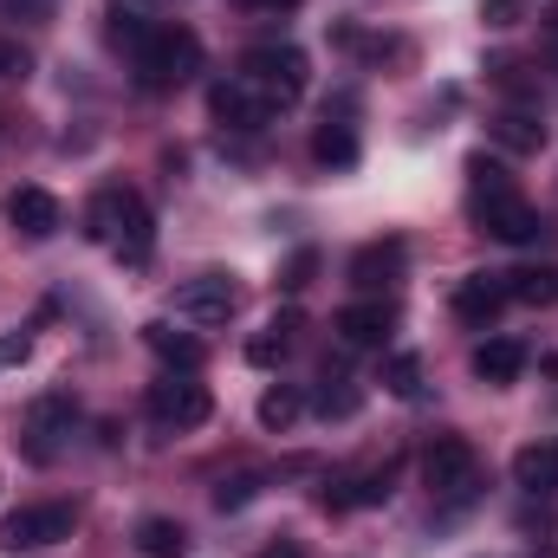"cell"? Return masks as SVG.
Wrapping results in <instances>:
<instances>
[{
    "label": "cell",
    "mask_w": 558,
    "mask_h": 558,
    "mask_svg": "<svg viewBox=\"0 0 558 558\" xmlns=\"http://www.w3.org/2000/svg\"><path fill=\"white\" fill-rule=\"evenodd\" d=\"M208 416H215V397H208L189 371H182V377L169 371L162 384H149V422H156V428H202Z\"/></svg>",
    "instance_id": "6"
},
{
    "label": "cell",
    "mask_w": 558,
    "mask_h": 558,
    "mask_svg": "<svg viewBox=\"0 0 558 558\" xmlns=\"http://www.w3.org/2000/svg\"><path fill=\"white\" fill-rule=\"evenodd\" d=\"M0 13H7V20H33V26H39V20H52V13H59V0H0Z\"/></svg>",
    "instance_id": "30"
},
{
    "label": "cell",
    "mask_w": 558,
    "mask_h": 558,
    "mask_svg": "<svg viewBox=\"0 0 558 558\" xmlns=\"http://www.w3.org/2000/svg\"><path fill=\"white\" fill-rule=\"evenodd\" d=\"M26 351H33V338H26V331H0V371H7V364H20Z\"/></svg>",
    "instance_id": "32"
},
{
    "label": "cell",
    "mask_w": 558,
    "mask_h": 558,
    "mask_svg": "<svg viewBox=\"0 0 558 558\" xmlns=\"http://www.w3.org/2000/svg\"><path fill=\"white\" fill-rule=\"evenodd\" d=\"M513 487H526V494H553L558 487V441H526V448L513 454Z\"/></svg>",
    "instance_id": "17"
},
{
    "label": "cell",
    "mask_w": 558,
    "mask_h": 558,
    "mask_svg": "<svg viewBox=\"0 0 558 558\" xmlns=\"http://www.w3.org/2000/svg\"><path fill=\"white\" fill-rule=\"evenodd\" d=\"M357 403H364V390H357L351 377H325V390H318V416H325V422L357 416Z\"/></svg>",
    "instance_id": "26"
},
{
    "label": "cell",
    "mask_w": 558,
    "mask_h": 558,
    "mask_svg": "<svg viewBox=\"0 0 558 558\" xmlns=\"http://www.w3.org/2000/svg\"><path fill=\"white\" fill-rule=\"evenodd\" d=\"M72 428H78V403H72L65 390L33 397V410H26V454H33V461H52Z\"/></svg>",
    "instance_id": "10"
},
{
    "label": "cell",
    "mask_w": 558,
    "mask_h": 558,
    "mask_svg": "<svg viewBox=\"0 0 558 558\" xmlns=\"http://www.w3.org/2000/svg\"><path fill=\"white\" fill-rule=\"evenodd\" d=\"M533 558H558V553H533Z\"/></svg>",
    "instance_id": "37"
},
{
    "label": "cell",
    "mask_w": 558,
    "mask_h": 558,
    "mask_svg": "<svg viewBox=\"0 0 558 558\" xmlns=\"http://www.w3.org/2000/svg\"><path fill=\"white\" fill-rule=\"evenodd\" d=\"M241 279L234 274H195L182 292H175V312L189 318V325H228L234 312H241Z\"/></svg>",
    "instance_id": "8"
},
{
    "label": "cell",
    "mask_w": 558,
    "mask_h": 558,
    "mask_svg": "<svg viewBox=\"0 0 558 558\" xmlns=\"http://www.w3.org/2000/svg\"><path fill=\"white\" fill-rule=\"evenodd\" d=\"M182 553H189V533H182L175 520L156 513V520H143L137 526V558H182Z\"/></svg>",
    "instance_id": "22"
},
{
    "label": "cell",
    "mask_w": 558,
    "mask_h": 558,
    "mask_svg": "<svg viewBox=\"0 0 558 558\" xmlns=\"http://www.w3.org/2000/svg\"><path fill=\"white\" fill-rule=\"evenodd\" d=\"M474 221L494 234V241H507V247H526V241H539V208L520 195V189H507V195H474Z\"/></svg>",
    "instance_id": "7"
},
{
    "label": "cell",
    "mask_w": 558,
    "mask_h": 558,
    "mask_svg": "<svg viewBox=\"0 0 558 558\" xmlns=\"http://www.w3.org/2000/svg\"><path fill=\"white\" fill-rule=\"evenodd\" d=\"M85 234L98 247H111L124 267H143L156 254V221H149V202L137 189H98L85 208Z\"/></svg>",
    "instance_id": "1"
},
{
    "label": "cell",
    "mask_w": 558,
    "mask_h": 558,
    "mask_svg": "<svg viewBox=\"0 0 558 558\" xmlns=\"http://www.w3.org/2000/svg\"><path fill=\"white\" fill-rule=\"evenodd\" d=\"M305 416V390L299 384H274V390H260V428H292V422Z\"/></svg>",
    "instance_id": "23"
},
{
    "label": "cell",
    "mask_w": 558,
    "mask_h": 558,
    "mask_svg": "<svg viewBox=\"0 0 558 558\" xmlns=\"http://www.w3.org/2000/svg\"><path fill=\"white\" fill-rule=\"evenodd\" d=\"M494 143L513 149V156H539V149H546V124H539L533 111H500V118H494Z\"/></svg>",
    "instance_id": "19"
},
{
    "label": "cell",
    "mask_w": 558,
    "mask_h": 558,
    "mask_svg": "<svg viewBox=\"0 0 558 558\" xmlns=\"http://www.w3.org/2000/svg\"><path fill=\"white\" fill-rule=\"evenodd\" d=\"M312 267H318V254H292V267H286V286H292V292H299V286H305V279H312Z\"/></svg>",
    "instance_id": "34"
},
{
    "label": "cell",
    "mask_w": 558,
    "mask_h": 558,
    "mask_svg": "<svg viewBox=\"0 0 558 558\" xmlns=\"http://www.w3.org/2000/svg\"><path fill=\"white\" fill-rule=\"evenodd\" d=\"M384 390H390V397H403V403H416V397H422V357H416V351L384 357Z\"/></svg>",
    "instance_id": "25"
},
{
    "label": "cell",
    "mask_w": 558,
    "mask_h": 558,
    "mask_svg": "<svg viewBox=\"0 0 558 558\" xmlns=\"http://www.w3.org/2000/svg\"><path fill=\"white\" fill-rule=\"evenodd\" d=\"M507 292H513L520 305H553L558 299V267H520V274H507Z\"/></svg>",
    "instance_id": "24"
},
{
    "label": "cell",
    "mask_w": 558,
    "mask_h": 558,
    "mask_svg": "<svg viewBox=\"0 0 558 558\" xmlns=\"http://www.w3.org/2000/svg\"><path fill=\"white\" fill-rule=\"evenodd\" d=\"M260 487H267L260 474H228V481L215 487V507H221V513H241L247 500H260Z\"/></svg>",
    "instance_id": "28"
},
{
    "label": "cell",
    "mask_w": 558,
    "mask_h": 558,
    "mask_svg": "<svg viewBox=\"0 0 558 558\" xmlns=\"http://www.w3.org/2000/svg\"><path fill=\"white\" fill-rule=\"evenodd\" d=\"M481 20H487L494 33H507V26H520V0H487V7H481Z\"/></svg>",
    "instance_id": "31"
},
{
    "label": "cell",
    "mask_w": 558,
    "mask_h": 558,
    "mask_svg": "<svg viewBox=\"0 0 558 558\" xmlns=\"http://www.w3.org/2000/svg\"><path fill=\"white\" fill-rule=\"evenodd\" d=\"M241 7H254V13H279V7H299V0H241Z\"/></svg>",
    "instance_id": "36"
},
{
    "label": "cell",
    "mask_w": 558,
    "mask_h": 558,
    "mask_svg": "<svg viewBox=\"0 0 558 558\" xmlns=\"http://www.w3.org/2000/svg\"><path fill=\"white\" fill-rule=\"evenodd\" d=\"M7 221L26 234V241H46V234H59V195L52 189H13V202H7Z\"/></svg>",
    "instance_id": "13"
},
{
    "label": "cell",
    "mask_w": 558,
    "mask_h": 558,
    "mask_svg": "<svg viewBox=\"0 0 558 558\" xmlns=\"http://www.w3.org/2000/svg\"><path fill=\"white\" fill-rule=\"evenodd\" d=\"M241 78H254L274 105H299L305 85H312V65H305L299 46H254V52L241 59Z\"/></svg>",
    "instance_id": "5"
},
{
    "label": "cell",
    "mask_w": 558,
    "mask_h": 558,
    "mask_svg": "<svg viewBox=\"0 0 558 558\" xmlns=\"http://www.w3.org/2000/svg\"><path fill=\"white\" fill-rule=\"evenodd\" d=\"M131 65H137L143 92H175L202 72V39L189 26H149V39L131 52Z\"/></svg>",
    "instance_id": "2"
},
{
    "label": "cell",
    "mask_w": 558,
    "mask_h": 558,
    "mask_svg": "<svg viewBox=\"0 0 558 558\" xmlns=\"http://www.w3.org/2000/svg\"><path fill=\"white\" fill-rule=\"evenodd\" d=\"M143 344L169 364V371H202V338H189V331H175V325H143Z\"/></svg>",
    "instance_id": "18"
},
{
    "label": "cell",
    "mask_w": 558,
    "mask_h": 558,
    "mask_svg": "<svg viewBox=\"0 0 558 558\" xmlns=\"http://www.w3.org/2000/svg\"><path fill=\"white\" fill-rule=\"evenodd\" d=\"M403 260H410V247H403V241H371V247H357V254H351V286L384 292L390 279L403 274Z\"/></svg>",
    "instance_id": "15"
},
{
    "label": "cell",
    "mask_w": 558,
    "mask_h": 558,
    "mask_svg": "<svg viewBox=\"0 0 558 558\" xmlns=\"http://www.w3.org/2000/svg\"><path fill=\"white\" fill-rule=\"evenodd\" d=\"M20 72H26V52L13 39H0V78H20Z\"/></svg>",
    "instance_id": "33"
},
{
    "label": "cell",
    "mask_w": 558,
    "mask_h": 558,
    "mask_svg": "<svg viewBox=\"0 0 558 558\" xmlns=\"http://www.w3.org/2000/svg\"><path fill=\"white\" fill-rule=\"evenodd\" d=\"M72 526H78V507L39 500V507H20V513L0 520V546H7V553H46V546L72 539Z\"/></svg>",
    "instance_id": "4"
},
{
    "label": "cell",
    "mask_w": 558,
    "mask_h": 558,
    "mask_svg": "<svg viewBox=\"0 0 558 558\" xmlns=\"http://www.w3.org/2000/svg\"><path fill=\"white\" fill-rule=\"evenodd\" d=\"M254 558H305V553H299V539H279V546H267V553H254Z\"/></svg>",
    "instance_id": "35"
},
{
    "label": "cell",
    "mask_w": 558,
    "mask_h": 558,
    "mask_svg": "<svg viewBox=\"0 0 558 558\" xmlns=\"http://www.w3.org/2000/svg\"><path fill=\"white\" fill-rule=\"evenodd\" d=\"M468 182H474V195H507L513 189L507 162H494V156H468Z\"/></svg>",
    "instance_id": "27"
},
{
    "label": "cell",
    "mask_w": 558,
    "mask_h": 558,
    "mask_svg": "<svg viewBox=\"0 0 558 558\" xmlns=\"http://www.w3.org/2000/svg\"><path fill=\"white\" fill-rule=\"evenodd\" d=\"M331 331H338L351 351H377V344L397 331V305H390V299H357V305H344V312L331 318Z\"/></svg>",
    "instance_id": "12"
},
{
    "label": "cell",
    "mask_w": 558,
    "mask_h": 558,
    "mask_svg": "<svg viewBox=\"0 0 558 558\" xmlns=\"http://www.w3.org/2000/svg\"><path fill=\"white\" fill-rule=\"evenodd\" d=\"M474 377L481 384H520V371H526V344L520 338H487V344H474Z\"/></svg>",
    "instance_id": "16"
},
{
    "label": "cell",
    "mask_w": 558,
    "mask_h": 558,
    "mask_svg": "<svg viewBox=\"0 0 558 558\" xmlns=\"http://www.w3.org/2000/svg\"><path fill=\"white\" fill-rule=\"evenodd\" d=\"M422 487L435 494V500H474V487H481V461H474V441L468 435H435L428 448H422Z\"/></svg>",
    "instance_id": "3"
},
{
    "label": "cell",
    "mask_w": 558,
    "mask_h": 558,
    "mask_svg": "<svg viewBox=\"0 0 558 558\" xmlns=\"http://www.w3.org/2000/svg\"><path fill=\"white\" fill-rule=\"evenodd\" d=\"M312 156H318L325 169H351V162H357V131H351V124H331V118H325V124L312 131Z\"/></svg>",
    "instance_id": "20"
},
{
    "label": "cell",
    "mask_w": 558,
    "mask_h": 558,
    "mask_svg": "<svg viewBox=\"0 0 558 558\" xmlns=\"http://www.w3.org/2000/svg\"><path fill=\"white\" fill-rule=\"evenodd\" d=\"M507 299H513V292H507V274H468L454 286V318H461V325H487Z\"/></svg>",
    "instance_id": "14"
},
{
    "label": "cell",
    "mask_w": 558,
    "mask_h": 558,
    "mask_svg": "<svg viewBox=\"0 0 558 558\" xmlns=\"http://www.w3.org/2000/svg\"><path fill=\"white\" fill-rule=\"evenodd\" d=\"M208 111H215L228 131H267L279 105L260 92V85H254V78H221V85L208 92Z\"/></svg>",
    "instance_id": "9"
},
{
    "label": "cell",
    "mask_w": 558,
    "mask_h": 558,
    "mask_svg": "<svg viewBox=\"0 0 558 558\" xmlns=\"http://www.w3.org/2000/svg\"><path fill=\"white\" fill-rule=\"evenodd\" d=\"M299 325H305L299 312H279L274 325H267V331H260V338L247 344V364H260V371H267V364H279V357L292 351V338H299Z\"/></svg>",
    "instance_id": "21"
},
{
    "label": "cell",
    "mask_w": 558,
    "mask_h": 558,
    "mask_svg": "<svg viewBox=\"0 0 558 558\" xmlns=\"http://www.w3.org/2000/svg\"><path fill=\"white\" fill-rule=\"evenodd\" d=\"M397 494V461H384V468H351V474H338L331 487H325V507L331 513H357V507H384Z\"/></svg>",
    "instance_id": "11"
},
{
    "label": "cell",
    "mask_w": 558,
    "mask_h": 558,
    "mask_svg": "<svg viewBox=\"0 0 558 558\" xmlns=\"http://www.w3.org/2000/svg\"><path fill=\"white\" fill-rule=\"evenodd\" d=\"M149 26H156V20H143V13H131V7H111V26H105V33H111L118 46H131V52H137L143 39H149Z\"/></svg>",
    "instance_id": "29"
}]
</instances>
